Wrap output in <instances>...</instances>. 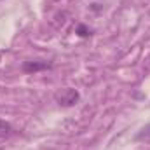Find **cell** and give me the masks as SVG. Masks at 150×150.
Here are the masks:
<instances>
[{
  "instance_id": "6da1fadb",
  "label": "cell",
  "mask_w": 150,
  "mask_h": 150,
  "mask_svg": "<svg viewBox=\"0 0 150 150\" xmlns=\"http://www.w3.org/2000/svg\"><path fill=\"white\" fill-rule=\"evenodd\" d=\"M79 98H80V94L74 87H67V89H63L61 93L56 94V101L61 107H74L75 103L79 101Z\"/></svg>"
},
{
  "instance_id": "7a4b0ae2",
  "label": "cell",
  "mask_w": 150,
  "mask_h": 150,
  "mask_svg": "<svg viewBox=\"0 0 150 150\" xmlns=\"http://www.w3.org/2000/svg\"><path fill=\"white\" fill-rule=\"evenodd\" d=\"M49 68H52V63H49V61H25L23 63L25 74H37V72L49 70Z\"/></svg>"
},
{
  "instance_id": "3957f363",
  "label": "cell",
  "mask_w": 150,
  "mask_h": 150,
  "mask_svg": "<svg viewBox=\"0 0 150 150\" xmlns=\"http://www.w3.org/2000/svg\"><path fill=\"white\" fill-rule=\"evenodd\" d=\"M11 134H14V127L9 122L0 119V138H9Z\"/></svg>"
},
{
  "instance_id": "277c9868",
  "label": "cell",
  "mask_w": 150,
  "mask_h": 150,
  "mask_svg": "<svg viewBox=\"0 0 150 150\" xmlns=\"http://www.w3.org/2000/svg\"><path fill=\"white\" fill-rule=\"evenodd\" d=\"M136 142H150V124H147L136 136H134Z\"/></svg>"
},
{
  "instance_id": "5b68a950",
  "label": "cell",
  "mask_w": 150,
  "mask_h": 150,
  "mask_svg": "<svg viewBox=\"0 0 150 150\" xmlns=\"http://www.w3.org/2000/svg\"><path fill=\"white\" fill-rule=\"evenodd\" d=\"M77 35L82 38H87L89 35H91V30L86 26V25H79V28H77Z\"/></svg>"
},
{
  "instance_id": "8992f818",
  "label": "cell",
  "mask_w": 150,
  "mask_h": 150,
  "mask_svg": "<svg viewBox=\"0 0 150 150\" xmlns=\"http://www.w3.org/2000/svg\"><path fill=\"white\" fill-rule=\"evenodd\" d=\"M147 65H149V67H150V56H149V59H147Z\"/></svg>"
},
{
  "instance_id": "52a82bcc",
  "label": "cell",
  "mask_w": 150,
  "mask_h": 150,
  "mask_svg": "<svg viewBox=\"0 0 150 150\" xmlns=\"http://www.w3.org/2000/svg\"><path fill=\"white\" fill-rule=\"evenodd\" d=\"M0 59H2V51H0Z\"/></svg>"
}]
</instances>
